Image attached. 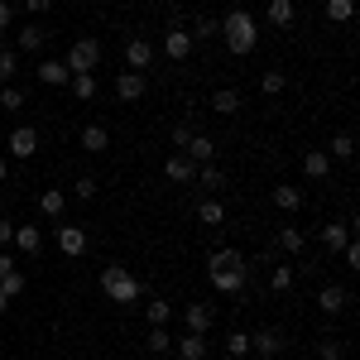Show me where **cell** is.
Returning <instances> with one entry per match:
<instances>
[{
    "instance_id": "cell-1",
    "label": "cell",
    "mask_w": 360,
    "mask_h": 360,
    "mask_svg": "<svg viewBox=\"0 0 360 360\" xmlns=\"http://www.w3.org/2000/svg\"><path fill=\"white\" fill-rule=\"evenodd\" d=\"M221 39H226V49L236 58H245L255 53V44H259V29H255V15L250 10H231L221 20Z\"/></svg>"
},
{
    "instance_id": "cell-2",
    "label": "cell",
    "mask_w": 360,
    "mask_h": 360,
    "mask_svg": "<svg viewBox=\"0 0 360 360\" xmlns=\"http://www.w3.org/2000/svg\"><path fill=\"white\" fill-rule=\"evenodd\" d=\"M101 298H111L115 307L139 303V278L125 269V264H106L101 269Z\"/></svg>"
},
{
    "instance_id": "cell-3",
    "label": "cell",
    "mask_w": 360,
    "mask_h": 360,
    "mask_svg": "<svg viewBox=\"0 0 360 360\" xmlns=\"http://www.w3.org/2000/svg\"><path fill=\"white\" fill-rule=\"evenodd\" d=\"M63 68H68V72H96V68H101V44H96V39H77V44L68 49V58H63Z\"/></svg>"
},
{
    "instance_id": "cell-4",
    "label": "cell",
    "mask_w": 360,
    "mask_h": 360,
    "mask_svg": "<svg viewBox=\"0 0 360 360\" xmlns=\"http://www.w3.org/2000/svg\"><path fill=\"white\" fill-rule=\"evenodd\" d=\"M207 274H212V288L231 298V293H240V288L250 283V259L245 264H231V269H207Z\"/></svg>"
},
{
    "instance_id": "cell-5",
    "label": "cell",
    "mask_w": 360,
    "mask_h": 360,
    "mask_svg": "<svg viewBox=\"0 0 360 360\" xmlns=\"http://www.w3.org/2000/svg\"><path fill=\"white\" fill-rule=\"evenodd\" d=\"M193 34H188V29L178 25V20H173V25H168V34H164V53L173 58V63H188V58H193Z\"/></svg>"
},
{
    "instance_id": "cell-6",
    "label": "cell",
    "mask_w": 360,
    "mask_h": 360,
    "mask_svg": "<svg viewBox=\"0 0 360 360\" xmlns=\"http://www.w3.org/2000/svg\"><path fill=\"white\" fill-rule=\"evenodd\" d=\"M5 149H10V159H34V154H39V130H34V125L10 130V135H5Z\"/></svg>"
},
{
    "instance_id": "cell-7",
    "label": "cell",
    "mask_w": 360,
    "mask_h": 360,
    "mask_svg": "<svg viewBox=\"0 0 360 360\" xmlns=\"http://www.w3.org/2000/svg\"><path fill=\"white\" fill-rule=\"evenodd\" d=\"M53 240H58V250H63L68 259H77V255H86V231H82V226H72V221H58Z\"/></svg>"
},
{
    "instance_id": "cell-8",
    "label": "cell",
    "mask_w": 360,
    "mask_h": 360,
    "mask_svg": "<svg viewBox=\"0 0 360 360\" xmlns=\"http://www.w3.org/2000/svg\"><path fill=\"white\" fill-rule=\"evenodd\" d=\"M144 91H149V82H144V72H130V68H125V72L115 77V96H120L125 106H135V101L144 96Z\"/></svg>"
},
{
    "instance_id": "cell-9",
    "label": "cell",
    "mask_w": 360,
    "mask_h": 360,
    "mask_svg": "<svg viewBox=\"0 0 360 360\" xmlns=\"http://www.w3.org/2000/svg\"><path fill=\"white\" fill-rule=\"evenodd\" d=\"M183 322H188V332H193V336H207V332H212V322H217V312H212V303H188Z\"/></svg>"
},
{
    "instance_id": "cell-10",
    "label": "cell",
    "mask_w": 360,
    "mask_h": 360,
    "mask_svg": "<svg viewBox=\"0 0 360 360\" xmlns=\"http://www.w3.org/2000/svg\"><path fill=\"white\" fill-rule=\"evenodd\" d=\"M164 178H168V183H178V188H183V183H193V178H197V164L188 159V154H168V164H164Z\"/></svg>"
},
{
    "instance_id": "cell-11",
    "label": "cell",
    "mask_w": 360,
    "mask_h": 360,
    "mask_svg": "<svg viewBox=\"0 0 360 360\" xmlns=\"http://www.w3.org/2000/svg\"><path fill=\"white\" fill-rule=\"evenodd\" d=\"M149 63H154V44H149V39H130V44H125V68H130V72H144Z\"/></svg>"
},
{
    "instance_id": "cell-12",
    "label": "cell",
    "mask_w": 360,
    "mask_h": 360,
    "mask_svg": "<svg viewBox=\"0 0 360 360\" xmlns=\"http://www.w3.org/2000/svg\"><path fill=\"white\" fill-rule=\"evenodd\" d=\"M250 351H255V356H264V360H274L278 351H283V332H274V327L255 332V336H250Z\"/></svg>"
},
{
    "instance_id": "cell-13",
    "label": "cell",
    "mask_w": 360,
    "mask_h": 360,
    "mask_svg": "<svg viewBox=\"0 0 360 360\" xmlns=\"http://www.w3.org/2000/svg\"><path fill=\"white\" fill-rule=\"evenodd\" d=\"M10 245L20 250V255H39V250H44V231H39L34 221L15 226V240H10Z\"/></svg>"
},
{
    "instance_id": "cell-14",
    "label": "cell",
    "mask_w": 360,
    "mask_h": 360,
    "mask_svg": "<svg viewBox=\"0 0 360 360\" xmlns=\"http://www.w3.org/2000/svg\"><path fill=\"white\" fill-rule=\"evenodd\" d=\"M346 303H351V293H346L341 283H327V288L317 293V307H322L327 317H336V312H346Z\"/></svg>"
},
{
    "instance_id": "cell-15",
    "label": "cell",
    "mask_w": 360,
    "mask_h": 360,
    "mask_svg": "<svg viewBox=\"0 0 360 360\" xmlns=\"http://www.w3.org/2000/svg\"><path fill=\"white\" fill-rule=\"evenodd\" d=\"M183 154H188L193 164H212V159H217V139H212V135H197V130H193V139H188V149H183Z\"/></svg>"
},
{
    "instance_id": "cell-16",
    "label": "cell",
    "mask_w": 360,
    "mask_h": 360,
    "mask_svg": "<svg viewBox=\"0 0 360 360\" xmlns=\"http://www.w3.org/2000/svg\"><path fill=\"white\" fill-rule=\"evenodd\" d=\"M44 44H49V29L25 25V29H20V39H15V53H39Z\"/></svg>"
},
{
    "instance_id": "cell-17",
    "label": "cell",
    "mask_w": 360,
    "mask_h": 360,
    "mask_svg": "<svg viewBox=\"0 0 360 360\" xmlns=\"http://www.w3.org/2000/svg\"><path fill=\"white\" fill-rule=\"evenodd\" d=\"M68 77H72V72L63 68V58H44V63H39V82L44 86H68Z\"/></svg>"
},
{
    "instance_id": "cell-18",
    "label": "cell",
    "mask_w": 360,
    "mask_h": 360,
    "mask_svg": "<svg viewBox=\"0 0 360 360\" xmlns=\"http://www.w3.org/2000/svg\"><path fill=\"white\" fill-rule=\"evenodd\" d=\"M63 207H68L63 188H44V193H39V212H44L49 221H63Z\"/></svg>"
},
{
    "instance_id": "cell-19",
    "label": "cell",
    "mask_w": 360,
    "mask_h": 360,
    "mask_svg": "<svg viewBox=\"0 0 360 360\" xmlns=\"http://www.w3.org/2000/svg\"><path fill=\"white\" fill-rule=\"evenodd\" d=\"M178 360H207V336H193V332H183L178 341Z\"/></svg>"
},
{
    "instance_id": "cell-20",
    "label": "cell",
    "mask_w": 360,
    "mask_h": 360,
    "mask_svg": "<svg viewBox=\"0 0 360 360\" xmlns=\"http://www.w3.org/2000/svg\"><path fill=\"white\" fill-rule=\"evenodd\" d=\"M346 240H351V221H327V226H322V245L332 250V255H341Z\"/></svg>"
},
{
    "instance_id": "cell-21",
    "label": "cell",
    "mask_w": 360,
    "mask_h": 360,
    "mask_svg": "<svg viewBox=\"0 0 360 360\" xmlns=\"http://www.w3.org/2000/svg\"><path fill=\"white\" fill-rule=\"evenodd\" d=\"M82 149L86 154H106V149H111V130H106V125H86L82 130Z\"/></svg>"
},
{
    "instance_id": "cell-22",
    "label": "cell",
    "mask_w": 360,
    "mask_h": 360,
    "mask_svg": "<svg viewBox=\"0 0 360 360\" xmlns=\"http://www.w3.org/2000/svg\"><path fill=\"white\" fill-rule=\"evenodd\" d=\"M303 173L312 178V183H322V178L332 173V159H327V149H312V154H303Z\"/></svg>"
},
{
    "instance_id": "cell-23",
    "label": "cell",
    "mask_w": 360,
    "mask_h": 360,
    "mask_svg": "<svg viewBox=\"0 0 360 360\" xmlns=\"http://www.w3.org/2000/svg\"><path fill=\"white\" fill-rule=\"evenodd\" d=\"M274 207L278 212H298V207H303V188H298V183H278L274 188Z\"/></svg>"
},
{
    "instance_id": "cell-24",
    "label": "cell",
    "mask_w": 360,
    "mask_h": 360,
    "mask_svg": "<svg viewBox=\"0 0 360 360\" xmlns=\"http://www.w3.org/2000/svg\"><path fill=\"white\" fill-rule=\"evenodd\" d=\"M144 351H149V356H168V351H173V332H168V327H149Z\"/></svg>"
},
{
    "instance_id": "cell-25",
    "label": "cell",
    "mask_w": 360,
    "mask_h": 360,
    "mask_svg": "<svg viewBox=\"0 0 360 360\" xmlns=\"http://www.w3.org/2000/svg\"><path fill=\"white\" fill-rule=\"evenodd\" d=\"M212 111L217 115H236L240 111V91H236V86H221V91L212 96Z\"/></svg>"
},
{
    "instance_id": "cell-26",
    "label": "cell",
    "mask_w": 360,
    "mask_h": 360,
    "mask_svg": "<svg viewBox=\"0 0 360 360\" xmlns=\"http://www.w3.org/2000/svg\"><path fill=\"white\" fill-rule=\"evenodd\" d=\"M68 86H72V96H77V101H91V96H96V72H72Z\"/></svg>"
},
{
    "instance_id": "cell-27",
    "label": "cell",
    "mask_w": 360,
    "mask_h": 360,
    "mask_svg": "<svg viewBox=\"0 0 360 360\" xmlns=\"http://www.w3.org/2000/svg\"><path fill=\"white\" fill-rule=\"evenodd\" d=\"M231 264H245V255H240V250H231V245H221V250H212V255H207V269H231Z\"/></svg>"
},
{
    "instance_id": "cell-28",
    "label": "cell",
    "mask_w": 360,
    "mask_h": 360,
    "mask_svg": "<svg viewBox=\"0 0 360 360\" xmlns=\"http://www.w3.org/2000/svg\"><path fill=\"white\" fill-rule=\"evenodd\" d=\"M193 183L212 188V193H221V188H226V173H221L217 164H197V178H193Z\"/></svg>"
},
{
    "instance_id": "cell-29",
    "label": "cell",
    "mask_w": 360,
    "mask_h": 360,
    "mask_svg": "<svg viewBox=\"0 0 360 360\" xmlns=\"http://www.w3.org/2000/svg\"><path fill=\"white\" fill-rule=\"evenodd\" d=\"M197 221L202 226H226V207L217 202V197H207V202L197 207Z\"/></svg>"
},
{
    "instance_id": "cell-30",
    "label": "cell",
    "mask_w": 360,
    "mask_h": 360,
    "mask_svg": "<svg viewBox=\"0 0 360 360\" xmlns=\"http://www.w3.org/2000/svg\"><path fill=\"white\" fill-rule=\"evenodd\" d=\"M293 15H298L293 0H269V25H274V29H288V25H293Z\"/></svg>"
},
{
    "instance_id": "cell-31",
    "label": "cell",
    "mask_w": 360,
    "mask_h": 360,
    "mask_svg": "<svg viewBox=\"0 0 360 360\" xmlns=\"http://www.w3.org/2000/svg\"><path fill=\"white\" fill-rule=\"evenodd\" d=\"M351 15H356V0H327V20L332 25H351Z\"/></svg>"
},
{
    "instance_id": "cell-32",
    "label": "cell",
    "mask_w": 360,
    "mask_h": 360,
    "mask_svg": "<svg viewBox=\"0 0 360 360\" xmlns=\"http://www.w3.org/2000/svg\"><path fill=\"white\" fill-rule=\"evenodd\" d=\"M0 111H25V91H20L15 82L0 86Z\"/></svg>"
},
{
    "instance_id": "cell-33",
    "label": "cell",
    "mask_w": 360,
    "mask_h": 360,
    "mask_svg": "<svg viewBox=\"0 0 360 360\" xmlns=\"http://www.w3.org/2000/svg\"><path fill=\"white\" fill-rule=\"evenodd\" d=\"M144 312H149V327H164L168 317H173V303H168V298H149Z\"/></svg>"
},
{
    "instance_id": "cell-34",
    "label": "cell",
    "mask_w": 360,
    "mask_h": 360,
    "mask_svg": "<svg viewBox=\"0 0 360 360\" xmlns=\"http://www.w3.org/2000/svg\"><path fill=\"white\" fill-rule=\"evenodd\" d=\"M15 72H20V53L15 49H0V86L15 82Z\"/></svg>"
},
{
    "instance_id": "cell-35",
    "label": "cell",
    "mask_w": 360,
    "mask_h": 360,
    "mask_svg": "<svg viewBox=\"0 0 360 360\" xmlns=\"http://www.w3.org/2000/svg\"><path fill=\"white\" fill-rule=\"evenodd\" d=\"M278 245L288 250V255H303V250H307V236H303V231H298V226H288V231L278 236Z\"/></svg>"
},
{
    "instance_id": "cell-36",
    "label": "cell",
    "mask_w": 360,
    "mask_h": 360,
    "mask_svg": "<svg viewBox=\"0 0 360 360\" xmlns=\"http://www.w3.org/2000/svg\"><path fill=\"white\" fill-rule=\"evenodd\" d=\"M226 356H231V360L250 356V332H231V336H226Z\"/></svg>"
},
{
    "instance_id": "cell-37",
    "label": "cell",
    "mask_w": 360,
    "mask_h": 360,
    "mask_svg": "<svg viewBox=\"0 0 360 360\" xmlns=\"http://www.w3.org/2000/svg\"><path fill=\"white\" fill-rule=\"evenodd\" d=\"M20 293H25V274H20V269L0 278V298H5V303H10V298H20Z\"/></svg>"
},
{
    "instance_id": "cell-38",
    "label": "cell",
    "mask_w": 360,
    "mask_h": 360,
    "mask_svg": "<svg viewBox=\"0 0 360 360\" xmlns=\"http://www.w3.org/2000/svg\"><path fill=\"white\" fill-rule=\"evenodd\" d=\"M351 154H356V139L346 135V130L332 135V154H327V159H351Z\"/></svg>"
},
{
    "instance_id": "cell-39",
    "label": "cell",
    "mask_w": 360,
    "mask_h": 360,
    "mask_svg": "<svg viewBox=\"0 0 360 360\" xmlns=\"http://www.w3.org/2000/svg\"><path fill=\"white\" fill-rule=\"evenodd\" d=\"M269 283H274V293H288V288H293V269H288V264H274Z\"/></svg>"
},
{
    "instance_id": "cell-40",
    "label": "cell",
    "mask_w": 360,
    "mask_h": 360,
    "mask_svg": "<svg viewBox=\"0 0 360 360\" xmlns=\"http://www.w3.org/2000/svg\"><path fill=\"white\" fill-rule=\"evenodd\" d=\"M283 82H288L283 72H264V77H259V91H264V96H278V91H283Z\"/></svg>"
},
{
    "instance_id": "cell-41",
    "label": "cell",
    "mask_w": 360,
    "mask_h": 360,
    "mask_svg": "<svg viewBox=\"0 0 360 360\" xmlns=\"http://www.w3.org/2000/svg\"><path fill=\"white\" fill-rule=\"evenodd\" d=\"M188 34H193V44H197V39H217L221 25H217V20H197V29H188Z\"/></svg>"
},
{
    "instance_id": "cell-42",
    "label": "cell",
    "mask_w": 360,
    "mask_h": 360,
    "mask_svg": "<svg viewBox=\"0 0 360 360\" xmlns=\"http://www.w3.org/2000/svg\"><path fill=\"white\" fill-rule=\"evenodd\" d=\"M72 193L82 197V202H91V197H96V178H91V173H82V178L72 183Z\"/></svg>"
},
{
    "instance_id": "cell-43",
    "label": "cell",
    "mask_w": 360,
    "mask_h": 360,
    "mask_svg": "<svg viewBox=\"0 0 360 360\" xmlns=\"http://www.w3.org/2000/svg\"><path fill=\"white\" fill-rule=\"evenodd\" d=\"M317 356H322V360H341V341H336V336L317 341Z\"/></svg>"
},
{
    "instance_id": "cell-44",
    "label": "cell",
    "mask_w": 360,
    "mask_h": 360,
    "mask_svg": "<svg viewBox=\"0 0 360 360\" xmlns=\"http://www.w3.org/2000/svg\"><path fill=\"white\" fill-rule=\"evenodd\" d=\"M341 259H346L351 269H360V245H356V240H346V245H341Z\"/></svg>"
},
{
    "instance_id": "cell-45",
    "label": "cell",
    "mask_w": 360,
    "mask_h": 360,
    "mask_svg": "<svg viewBox=\"0 0 360 360\" xmlns=\"http://www.w3.org/2000/svg\"><path fill=\"white\" fill-rule=\"evenodd\" d=\"M188 139H193V125H173V144H178V154L188 149Z\"/></svg>"
},
{
    "instance_id": "cell-46",
    "label": "cell",
    "mask_w": 360,
    "mask_h": 360,
    "mask_svg": "<svg viewBox=\"0 0 360 360\" xmlns=\"http://www.w3.org/2000/svg\"><path fill=\"white\" fill-rule=\"evenodd\" d=\"M10 240H15V221H10V217H0V250L10 245Z\"/></svg>"
},
{
    "instance_id": "cell-47",
    "label": "cell",
    "mask_w": 360,
    "mask_h": 360,
    "mask_svg": "<svg viewBox=\"0 0 360 360\" xmlns=\"http://www.w3.org/2000/svg\"><path fill=\"white\" fill-rule=\"evenodd\" d=\"M25 10H29V15H49V10H53V0H25Z\"/></svg>"
},
{
    "instance_id": "cell-48",
    "label": "cell",
    "mask_w": 360,
    "mask_h": 360,
    "mask_svg": "<svg viewBox=\"0 0 360 360\" xmlns=\"http://www.w3.org/2000/svg\"><path fill=\"white\" fill-rule=\"evenodd\" d=\"M5 274H15V255H10V250H0V278Z\"/></svg>"
},
{
    "instance_id": "cell-49",
    "label": "cell",
    "mask_w": 360,
    "mask_h": 360,
    "mask_svg": "<svg viewBox=\"0 0 360 360\" xmlns=\"http://www.w3.org/2000/svg\"><path fill=\"white\" fill-rule=\"evenodd\" d=\"M10 20H15V10H10V5L0 0V29H10Z\"/></svg>"
},
{
    "instance_id": "cell-50",
    "label": "cell",
    "mask_w": 360,
    "mask_h": 360,
    "mask_svg": "<svg viewBox=\"0 0 360 360\" xmlns=\"http://www.w3.org/2000/svg\"><path fill=\"white\" fill-rule=\"evenodd\" d=\"M5 173H10V164H5V159H0V183H5Z\"/></svg>"
},
{
    "instance_id": "cell-51",
    "label": "cell",
    "mask_w": 360,
    "mask_h": 360,
    "mask_svg": "<svg viewBox=\"0 0 360 360\" xmlns=\"http://www.w3.org/2000/svg\"><path fill=\"white\" fill-rule=\"evenodd\" d=\"M0 312H5V298H0Z\"/></svg>"
}]
</instances>
